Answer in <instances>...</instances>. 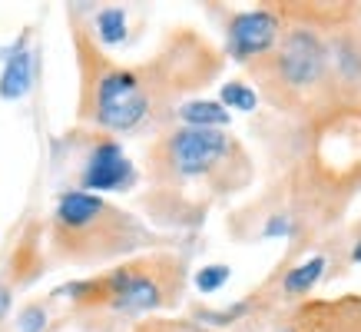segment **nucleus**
<instances>
[{
  "instance_id": "nucleus-4",
  "label": "nucleus",
  "mask_w": 361,
  "mask_h": 332,
  "mask_svg": "<svg viewBox=\"0 0 361 332\" xmlns=\"http://www.w3.org/2000/svg\"><path fill=\"white\" fill-rule=\"evenodd\" d=\"M252 90L269 100V107L282 117L305 120L325 107H338L329 83V47L325 30L288 23L282 40L265 57L252 60Z\"/></svg>"
},
{
  "instance_id": "nucleus-10",
  "label": "nucleus",
  "mask_w": 361,
  "mask_h": 332,
  "mask_svg": "<svg viewBox=\"0 0 361 332\" xmlns=\"http://www.w3.org/2000/svg\"><path fill=\"white\" fill-rule=\"evenodd\" d=\"M133 183H136V166L126 160L123 146L113 136H99L80 173V189L83 193H126Z\"/></svg>"
},
{
  "instance_id": "nucleus-7",
  "label": "nucleus",
  "mask_w": 361,
  "mask_h": 332,
  "mask_svg": "<svg viewBox=\"0 0 361 332\" xmlns=\"http://www.w3.org/2000/svg\"><path fill=\"white\" fill-rule=\"evenodd\" d=\"M288 23L282 20V13L275 11V4H262L252 11L232 13L226 23V54L239 64H252L272 50Z\"/></svg>"
},
{
  "instance_id": "nucleus-16",
  "label": "nucleus",
  "mask_w": 361,
  "mask_h": 332,
  "mask_svg": "<svg viewBox=\"0 0 361 332\" xmlns=\"http://www.w3.org/2000/svg\"><path fill=\"white\" fill-rule=\"evenodd\" d=\"M229 276H232V269L226 263H212V266H202L196 276H192V283H196V289L199 292H216V289H222L226 283H229Z\"/></svg>"
},
{
  "instance_id": "nucleus-19",
  "label": "nucleus",
  "mask_w": 361,
  "mask_h": 332,
  "mask_svg": "<svg viewBox=\"0 0 361 332\" xmlns=\"http://www.w3.org/2000/svg\"><path fill=\"white\" fill-rule=\"evenodd\" d=\"M11 302H13V292H11V286L0 279V322L11 316Z\"/></svg>"
},
{
  "instance_id": "nucleus-8",
  "label": "nucleus",
  "mask_w": 361,
  "mask_h": 332,
  "mask_svg": "<svg viewBox=\"0 0 361 332\" xmlns=\"http://www.w3.org/2000/svg\"><path fill=\"white\" fill-rule=\"evenodd\" d=\"M329 83L338 107H361V20L325 33Z\"/></svg>"
},
{
  "instance_id": "nucleus-6",
  "label": "nucleus",
  "mask_w": 361,
  "mask_h": 332,
  "mask_svg": "<svg viewBox=\"0 0 361 332\" xmlns=\"http://www.w3.org/2000/svg\"><path fill=\"white\" fill-rule=\"evenodd\" d=\"M156 243L153 230L133 220L110 199L83 189H66L54 210V249L66 263H106Z\"/></svg>"
},
{
  "instance_id": "nucleus-2",
  "label": "nucleus",
  "mask_w": 361,
  "mask_h": 332,
  "mask_svg": "<svg viewBox=\"0 0 361 332\" xmlns=\"http://www.w3.org/2000/svg\"><path fill=\"white\" fill-rule=\"evenodd\" d=\"M80 50V117L106 133H136L153 120L156 103L163 93H183V87L206 83L219 70V57L209 47L189 64H173L176 47L166 50L153 66H120L110 57H103L99 44H93L87 33L77 37Z\"/></svg>"
},
{
  "instance_id": "nucleus-14",
  "label": "nucleus",
  "mask_w": 361,
  "mask_h": 332,
  "mask_svg": "<svg viewBox=\"0 0 361 332\" xmlns=\"http://www.w3.org/2000/svg\"><path fill=\"white\" fill-rule=\"evenodd\" d=\"M93 23H97V37L103 47H116L126 40V11L123 7H103Z\"/></svg>"
},
{
  "instance_id": "nucleus-3",
  "label": "nucleus",
  "mask_w": 361,
  "mask_h": 332,
  "mask_svg": "<svg viewBox=\"0 0 361 332\" xmlns=\"http://www.w3.org/2000/svg\"><path fill=\"white\" fill-rule=\"evenodd\" d=\"M149 177L176 196L202 189V196L222 199L249 186L255 166L229 130L176 126L149 150Z\"/></svg>"
},
{
  "instance_id": "nucleus-5",
  "label": "nucleus",
  "mask_w": 361,
  "mask_h": 332,
  "mask_svg": "<svg viewBox=\"0 0 361 332\" xmlns=\"http://www.w3.org/2000/svg\"><path fill=\"white\" fill-rule=\"evenodd\" d=\"M183 289H186V263L179 256L153 253L113 266L103 276L73 279L56 289L54 296H66L80 312L130 319L179 306Z\"/></svg>"
},
{
  "instance_id": "nucleus-18",
  "label": "nucleus",
  "mask_w": 361,
  "mask_h": 332,
  "mask_svg": "<svg viewBox=\"0 0 361 332\" xmlns=\"http://www.w3.org/2000/svg\"><path fill=\"white\" fill-rule=\"evenodd\" d=\"M133 332H209V329L192 326V322H142Z\"/></svg>"
},
{
  "instance_id": "nucleus-1",
  "label": "nucleus",
  "mask_w": 361,
  "mask_h": 332,
  "mask_svg": "<svg viewBox=\"0 0 361 332\" xmlns=\"http://www.w3.org/2000/svg\"><path fill=\"white\" fill-rule=\"evenodd\" d=\"M361 193V107H325L295 120L279 210L298 239L331 230Z\"/></svg>"
},
{
  "instance_id": "nucleus-9",
  "label": "nucleus",
  "mask_w": 361,
  "mask_h": 332,
  "mask_svg": "<svg viewBox=\"0 0 361 332\" xmlns=\"http://www.w3.org/2000/svg\"><path fill=\"white\" fill-rule=\"evenodd\" d=\"M285 332H361V292L302 299L285 316Z\"/></svg>"
},
{
  "instance_id": "nucleus-12",
  "label": "nucleus",
  "mask_w": 361,
  "mask_h": 332,
  "mask_svg": "<svg viewBox=\"0 0 361 332\" xmlns=\"http://www.w3.org/2000/svg\"><path fill=\"white\" fill-rule=\"evenodd\" d=\"M33 70H37V57L33 50H17L4 60V70H0V100H20L30 93L33 87Z\"/></svg>"
},
{
  "instance_id": "nucleus-13",
  "label": "nucleus",
  "mask_w": 361,
  "mask_h": 332,
  "mask_svg": "<svg viewBox=\"0 0 361 332\" xmlns=\"http://www.w3.org/2000/svg\"><path fill=\"white\" fill-rule=\"evenodd\" d=\"M176 120L192 130H226L232 117L219 100H186L176 107Z\"/></svg>"
},
{
  "instance_id": "nucleus-15",
  "label": "nucleus",
  "mask_w": 361,
  "mask_h": 332,
  "mask_svg": "<svg viewBox=\"0 0 361 332\" xmlns=\"http://www.w3.org/2000/svg\"><path fill=\"white\" fill-rule=\"evenodd\" d=\"M219 103L226 110L252 113L259 107V93H255L252 83H245V80H229V83H222V90H219Z\"/></svg>"
},
{
  "instance_id": "nucleus-11",
  "label": "nucleus",
  "mask_w": 361,
  "mask_h": 332,
  "mask_svg": "<svg viewBox=\"0 0 361 332\" xmlns=\"http://www.w3.org/2000/svg\"><path fill=\"white\" fill-rule=\"evenodd\" d=\"M325 273H329V253H312L302 263L282 269V276H279V299L288 302V306L308 299L312 289L325 279Z\"/></svg>"
},
{
  "instance_id": "nucleus-17",
  "label": "nucleus",
  "mask_w": 361,
  "mask_h": 332,
  "mask_svg": "<svg viewBox=\"0 0 361 332\" xmlns=\"http://www.w3.org/2000/svg\"><path fill=\"white\" fill-rule=\"evenodd\" d=\"M13 329L17 332H47V306L44 302H27V306L17 312Z\"/></svg>"
}]
</instances>
